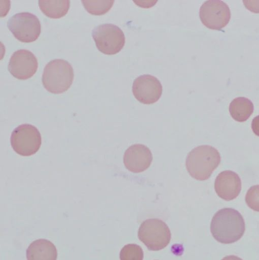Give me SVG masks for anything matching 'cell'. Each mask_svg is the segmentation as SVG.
<instances>
[{"label":"cell","mask_w":259,"mask_h":260,"mask_svg":"<svg viewBox=\"0 0 259 260\" xmlns=\"http://www.w3.org/2000/svg\"><path fill=\"white\" fill-rule=\"evenodd\" d=\"M138 236L150 250L158 251L170 243L171 234L165 222L158 218L146 219L141 224Z\"/></svg>","instance_id":"cell-4"},{"label":"cell","mask_w":259,"mask_h":260,"mask_svg":"<svg viewBox=\"0 0 259 260\" xmlns=\"http://www.w3.org/2000/svg\"><path fill=\"white\" fill-rule=\"evenodd\" d=\"M8 26L15 37L23 43L36 41L42 32V25L38 17L28 12L14 15L9 19Z\"/></svg>","instance_id":"cell-7"},{"label":"cell","mask_w":259,"mask_h":260,"mask_svg":"<svg viewBox=\"0 0 259 260\" xmlns=\"http://www.w3.org/2000/svg\"><path fill=\"white\" fill-rule=\"evenodd\" d=\"M98 49L104 54L115 55L124 48L126 39L123 31L112 24H104L96 27L92 33Z\"/></svg>","instance_id":"cell-5"},{"label":"cell","mask_w":259,"mask_h":260,"mask_svg":"<svg viewBox=\"0 0 259 260\" xmlns=\"http://www.w3.org/2000/svg\"><path fill=\"white\" fill-rule=\"evenodd\" d=\"M199 16L205 27L211 30H220L229 23L231 12L228 5L221 0H209L200 8Z\"/></svg>","instance_id":"cell-8"},{"label":"cell","mask_w":259,"mask_h":260,"mask_svg":"<svg viewBox=\"0 0 259 260\" xmlns=\"http://www.w3.org/2000/svg\"><path fill=\"white\" fill-rule=\"evenodd\" d=\"M242 187L241 179L237 174L225 171L216 177L214 188L217 196L225 201H231L239 194Z\"/></svg>","instance_id":"cell-12"},{"label":"cell","mask_w":259,"mask_h":260,"mask_svg":"<svg viewBox=\"0 0 259 260\" xmlns=\"http://www.w3.org/2000/svg\"><path fill=\"white\" fill-rule=\"evenodd\" d=\"M163 87L160 81L150 75L138 77L134 81L132 92L136 99L145 105L157 102L162 96Z\"/></svg>","instance_id":"cell-9"},{"label":"cell","mask_w":259,"mask_h":260,"mask_svg":"<svg viewBox=\"0 0 259 260\" xmlns=\"http://www.w3.org/2000/svg\"><path fill=\"white\" fill-rule=\"evenodd\" d=\"M143 256L142 248L135 244H129L124 246L120 254L121 260H143Z\"/></svg>","instance_id":"cell-17"},{"label":"cell","mask_w":259,"mask_h":260,"mask_svg":"<svg viewBox=\"0 0 259 260\" xmlns=\"http://www.w3.org/2000/svg\"><path fill=\"white\" fill-rule=\"evenodd\" d=\"M212 235L218 242L231 244L238 241L245 230V221L236 210L226 208L218 211L213 216L210 224Z\"/></svg>","instance_id":"cell-1"},{"label":"cell","mask_w":259,"mask_h":260,"mask_svg":"<svg viewBox=\"0 0 259 260\" xmlns=\"http://www.w3.org/2000/svg\"><path fill=\"white\" fill-rule=\"evenodd\" d=\"M245 202L252 210L259 212V185L251 186L245 196Z\"/></svg>","instance_id":"cell-18"},{"label":"cell","mask_w":259,"mask_h":260,"mask_svg":"<svg viewBox=\"0 0 259 260\" xmlns=\"http://www.w3.org/2000/svg\"><path fill=\"white\" fill-rule=\"evenodd\" d=\"M221 260H242L241 258L234 255H228L224 257Z\"/></svg>","instance_id":"cell-21"},{"label":"cell","mask_w":259,"mask_h":260,"mask_svg":"<svg viewBox=\"0 0 259 260\" xmlns=\"http://www.w3.org/2000/svg\"><path fill=\"white\" fill-rule=\"evenodd\" d=\"M14 150L23 156H30L41 148L42 137L39 130L34 125L24 124L15 128L11 137Z\"/></svg>","instance_id":"cell-6"},{"label":"cell","mask_w":259,"mask_h":260,"mask_svg":"<svg viewBox=\"0 0 259 260\" xmlns=\"http://www.w3.org/2000/svg\"><path fill=\"white\" fill-rule=\"evenodd\" d=\"M246 9L256 14H259V1H243Z\"/></svg>","instance_id":"cell-19"},{"label":"cell","mask_w":259,"mask_h":260,"mask_svg":"<svg viewBox=\"0 0 259 260\" xmlns=\"http://www.w3.org/2000/svg\"><path fill=\"white\" fill-rule=\"evenodd\" d=\"M221 161L220 154L215 148L202 145L193 149L186 158V168L189 174L199 181L208 179Z\"/></svg>","instance_id":"cell-2"},{"label":"cell","mask_w":259,"mask_h":260,"mask_svg":"<svg viewBox=\"0 0 259 260\" xmlns=\"http://www.w3.org/2000/svg\"><path fill=\"white\" fill-rule=\"evenodd\" d=\"M27 260H57V249L50 241L41 239L33 241L26 251Z\"/></svg>","instance_id":"cell-13"},{"label":"cell","mask_w":259,"mask_h":260,"mask_svg":"<svg viewBox=\"0 0 259 260\" xmlns=\"http://www.w3.org/2000/svg\"><path fill=\"white\" fill-rule=\"evenodd\" d=\"M254 110L252 103L248 99L240 97L233 100L229 106L231 117L239 122L246 121L252 115Z\"/></svg>","instance_id":"cell-14"},{"label":"cell","mask_w":259,"mask_h":260,"mask_svg":"<svg viewBox=\"0 0 259 260\" xmlns=\"http://www.w3.org/2000/svg\"><path fill=\"white\" fill-rule=\"evenodd\" d=\"M153 161L150 149L145 145L135 144L129 147L124 155V164L129 171L139 173L146 170Z\"/></svg>","instance_id":"cell-11"},{"label":"cell","mask_w":259,"mask_h":260,"mask_svg":"<svg viewBox=\"0 0 259 260\" xmlns=\"http://www.w3.org/2000/svg\"><path fill=\"white\" fill-rule=\"evenodd\" d=\"M74 77V70L70 63L65 60L58 59L50 61L46 65L42 82L47 91L58 94L70 88Z\"/></svg>","instance_id":"cell-3"},{"label":"cell","mask_w":259,"mask_h":260,"mask_svg":"<svg viewBox=\"0 0 259 260\" xmlns=\"http://www.w3.org/2000/svg\"><path fill=\"white\" fill-rule=\"evenodd\" d=\"M39 62L36 56L27 50H20L11 57L9 71L16 78L25 80L32 77L36 73Z\"/></svg>","instance_id":"cell-10"},{"label":"cell","mask_w":259,"mask_h":260,"mask_svg":"<svg viewBox=\"0 0 259 260\" xmlns=\"http://www.w3.org/2000/svg\"><path fill=\"white\" fill-rule=\"evenodd\" d=\"M82 3L90 14L101 16L107 13L113 7L115 1H90L83 0Z\"/></svg>","instance_id":"cell-16"},{"label":"cell","mask_w":259,"mask_h":260,"mask_svg":"<svg viewBox=\"0 0 259 260\" xmlns=\"http://www.w3.org/2000/svg\"><path fill=\"white\" fill-rule=\"evenodd\" d=\"M251 129L253 133L259 137V115L253 119L251 122Z\"/></svg>","instance_id":"cell-20"},{"label":"cell","mask_w":259,"mask_h":260,"mask_svg":"<svg viewBox=\"0 0 259 260\" xmlns=\"http://www.w3.org/2000/svg\"><path fill=\"white\" fill-rule=\"evenodd\" d=\"M39 5L41 10L46 16L53 19H60L68 13L70 2L69 0H40Z\"/></svg>","instance_id":"cell-15"}]
</instances>
